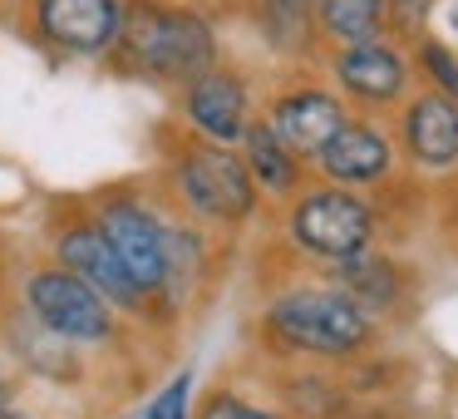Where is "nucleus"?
Segmentation results:
<instances>
[{
	"label": "nucleus",
	"mask_w": 458,
	"mask_h": 419,
	"mask_svg": "<svg viewBox=\"0 0 458 419\" xmlns=\"http://www.w3.org/2000/svg\"><path fill=\"white\" fill-rule=\"evenodd\" d=\"M114 55L148 80L188 84L217 64V35L198 11L163 5V0H133V5H123Z\"/></svg>",
	"instance_id": "obj_1"
},
{
	"label": "nucleus",
	"mask_w": 458,
	"mask_h": 419,
	"mask_svg": "<svg viewBox=\"0 0 458 419\" xmlns=\"http://www.w3.org/2000/svg\"><path fill=\"white\" fill-rule=\"evenodd\" d=\"M267 321L286 346L310 355H355L369 340V316L340 291H291Z\"/></svg>",
	"instance_id": "obj_2"
},
{
	"label": "nucleus",
	"mask_w": 458,
	"mask_h": 419,
	"mask_svg": "<svg viewBox=\"0 0 458 419\" xmlns=\"http://www.w3.org/2000/svg\"><path fill=\"white\" fill-rule=\"evenodd\" d=\"M178 188L198 218L212 222H242L257 208V183H251L247 163L227 153V143H192L178 158Z\"/></svg>",
	"instance_id": "obj_3"
},
{
	"label": "nucleus",
	"mask_w": 458,
	"mask_h": 419,
	"mask_svg": "<svg viewBox=\"0 0 458 419\" xmlns=\"http://www.w3.org/2000/svg\"><path fill=\"white\" fill-rule=\"evenodd\" d=\"M25 296H30L35 321L60 340L89 346V340H109L114 336V306L89 286V281H80L64 267L60 271H35L30 286H25Z\"/></svg>",
	"instance_id": "obj_4"
},
{
	"label": "nucleus",
	"mask_w": 458,
	"mask_h": 419,
	"mask_svg": "<svg viewBox=\"0 0 458 419\" xmlns=\"http://www.w3.org/2000/svg\"><path fill=\"white\" fill-rule=\"evenodd\" d=\"M291 237L306 252H316V257L340 261V257H350V252L369 247V237H375V212L340 188L310 192V198H301L296 212H291Z\"/></svg>",
	"instance_id": "obj_5"
},
{
	"label": "nucleus",
	"mask_w": 458,
	"mask_h": 419,
	"mask_svg": "<svg viewBox=\"0 0 458 419\" xmlns=\"http://www.w3.org/2000/svg\"><path fill=\"white\" fill-rule=\"evenodd\" d=\"M99 232L114 247V257L123 261L143 296H158L168 281V242H163V222L153 212H143L139 202H109L99 212Z\"/></svg>",
	"instance_id": "obj_6"
},
{
	"label": "nucleus",
	"mask_w": 458,
	"mask_h": 419,
	"mask_svg": "<svg viewBox=\"0 0 458 419\" xmlns=\"http://www.w3.org/2000/svg\"><path fill=\"white\" fill-rule=\"evenodd\" d=\"M35 30L64 55H104L119 40L123 0H35Z\"/></svg>",
	"instance_id": "obj_7"
},
{
	"label": "nucleus",
	"mask_w": 458,
	"mask_h": 419,
	"mask_svg": "<svg viewBox=\"0 0 458 419\" xmlns=\"http://www.w3.org/2000/svg\"><path fill=\"white\" fill-rule=\"evenodd\" d=\"M60 261H64V271H74L80 281H89L94 291H99L109 306H123V311H139L143 301V291H139V281L123 271V261L114 257V247L104 242V232L99 227H70L60 237Z\"/></svg>",
	"instance_id": "obj_8"
},
{
	"label": "nucleus",
	"mask_w": 458,
	"mask_h": 419,
	"mask_svg": "<svg viewBox=\"0 0 458 419\" xmlns=\"http://www.w3.org/2000/svg\"><path fill=\"white\" fill-rule=\"evenodd\" d=\"M330 74L345 94L365 104H394L404 94V55L389 40H360V45H340L335 60H330Z\"/></svg>",
	"instance_id": "obj_9"
},
{
	"label": "nucleus",
	"mask_w": 458,
	"mask_h": 419,
	"mask_svg": "<svg viewBox=\"0 0 458 419\" xmlns=\"http://www.w3.org/2000/svg\"><path fill=\"white\" fill-rule=\"evenodd\" d=\"M345 124V104L330 90H291L271 109V133L286 143L296 158H316L320 143Z\"/></svg>",
	"instance_id": "obj_10"
},
{
	"label": "nucleus",
	"mask_w": 458,
	"mask_h": 419,
	"mask_svg": "<svg viewBox=\"0 0 458 419\" xmlns=\"http://www.w3.org/2000/svg\"><path fill=\"white\" fill-rule=\"evenodd\" d=\"M389 139L375 129V124H340L326 143H320L316 163L326 178H335L340 188H365V183H379L389 173Z\"/></svg>",
	"instance_id": "obj_11"
},
{
	"label": "nucleus",
	"mask_w": 458,
	"mask_h": 419,
	"mask_svg": "<svg viewBox=\"0 0 458 419\" xmlns=\"http://www.w3.org/2000/svg\"><path fill=\"white\" fill-rule=\"evenodd\" d=\"M182 109H188L192 129L208 133L212 143H237L242 129H247V84L232 70H217V64H212L208 74L188 80Z\"/></svg>",
	"instance_id": "obj_12"
},
{
	"label": "nucleus",
	"mask_w": 458,
	"mask_h": 419,
	"mask_svg": "<svg viewBox=\"0 0 458 419\" xmlns=\"http://www.w3.org/2000/svg\"><path fill=\"white\" fill-rule=\"evenodd\" d=\"M399 133L424 168H454L458 163V104L448 94H419L404 109Z\"/></svg>",
	"instance_id": "obj_13"
},
{
	"label": "nucleus",
	"mask_w": 458,
	"mask_h": 419,
	"mask_svg": "<svg viewBox=\"0 0 458 419\" xmlns=\"http://www.w3.org/2000/svg\"><path fill=\"white\" fill-rule=\"evenodd\" d=\"M340 296H350L360 311H389L399 296V271L389 257H375V252H350L340 257Z\"/></svg>",
	"instance_id": "obj_14"
},
{
	"label": "nucleus",
	"mask_w": 458,
	"mask_h": 419,
	"mask_svg": "<svg viewBox=\"0 0 458 419\" xmlns=\"http://www.w3.org/2000/svg\"><path fill=\"white\" fill-rule=\"evenodd\" d=\"M242 143H247V158L242 163H247L251 183H261L267 192H291L301 183L296 153L271 133V124H247V129H242Z\"/></svg>",
	"instance_id": "obj_15"
},
{
	"label": "nucleus",
	"mask_w": 458,
	"mask_h": 419,
	"mask_svg": "<svg viewBox=\"0 0 458 419\" xmlns=\"http://www.w3.org/2000/svg\"><path fill=\"white\" fill-rule=\"evenodd\" d=\"M316 30L335 45H360L385 35V0H316Z\"/></svg>",
	"instance_id": "obj_16"
},
{
	"label": "nucleus",
	"mask_w": 458,
	"mask_h": 419,
	"mask_svg": "<svg viewBox=\"0 0 458 419\" xmlns=\"http://www.w3.org/2000/svg\"><path fill=\"white\" fill-rule=\"evenodd\" d=\"M257 25L281 55H301L316 35V0H257Z\"/></svg>",
	"instance_id": "obj_17"
},
{
	"label": "nucleus",
	"mask_w": 458,
	"mask_h": 419,
	"mask_svg": "<svg viewBox=\"0 0 458 419\" xmlns=\"http://www.w3.org/2000/svg\"><path fill=\"white\" fill-rule=\"evenodd\" d=\"M428 15H434V0H385V30L404 35V40H419Z\"/></svg>",
	"instance_id": "obj_18"
},
{
	"label": "nucleus",
	"mask_w": 458,
	"mask_h": 419,
	"mask_svg": "<svg viewBox=\"0 0 458 419\" xmlns=\"http://www.w3.org/2000/svg\"><path fill=\"white\" fill-rule=\"evenodd\" d=\"M419 60H424V70L444 84L448 99H458V60H454V55H448L438 40H419Z\"/></svg>",
	"instance_id": "obj_19"
},
{
	"label": "nucleus",
	"mask_w": 458,
	"mask_h": 419,
	"mask_svg": "<svg viewBox=\"0 0 458 419\" xmlns=\"http://www.w3.org/2000/svg\"><path fill=\"white\" fill-rule=\"evenodd\" d=\"M188 395H192V375L182 370V375L148 405V415H143V419H188Z\"/></svg>",
	"instance_id": "obj_20"
},
{
	"label": "nucleus",
	"mask_w": 458,
	"mask_h": 419,
	"mask_svg": "<svg viewBox=\"0 0 458 419\" xmlns=\"http://www.w3.org/2000/svg\"><path fill=\"white\" fill-rule=\"evenodd\" d=\"M198 419H281V415H271V409H261V405H247V399H237V395H212Z\"/></svg>",
	"instance_id": "obj_21"
},
{
	"label": "nucleus",
	"mask_w": 458,
	"mask_h": 419,
	"mask_svg": "<svg viewBox=\"0 0 458 419\" xmlns=\"http://www.w3.org/2000/svg\"><path fill=\"white\" fill-rule=\"evenodd\" d=\"M11 409V385H5V375H0V415Z\"/></svg>",
	"instance_id": "obj_22"
},
{
	"label": "nucleus",
	"mask_w": 458,
	"mask_h": 419,
	"mask_svg": "<svg viewBox=\"0 0 458 419\" xmlns=\"http://www.w3.org/2000/svg\"><path fill=\"white\" fill-rule=\"evenodd\" d=\"M454 25H458V5H454Z\"/></svg>",
	"instance_id": "obj_23"
}]
</instances>
